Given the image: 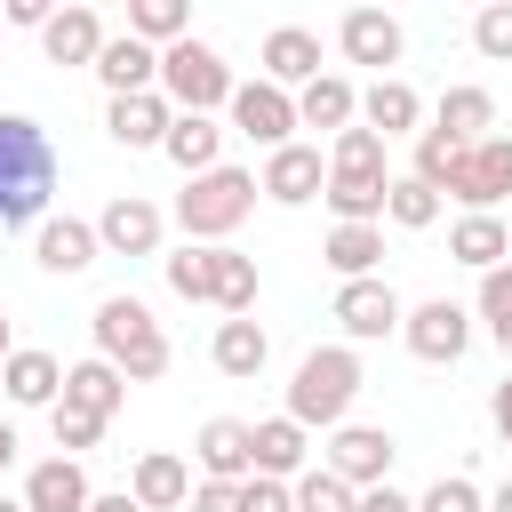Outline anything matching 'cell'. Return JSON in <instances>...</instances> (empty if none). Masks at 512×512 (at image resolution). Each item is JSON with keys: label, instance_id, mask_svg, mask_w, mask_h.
Instances as JSON below:
<instances>
[{"label": "cell", "instance_id": "obj_1", "mask_svg": "<svg viewBox=\"0 0 512 512\" xmlns=\"http://www.w3.org/2000/svg\"><path fill=\"white\" fill-rule=\"evenodd\" d=\"M56 192V144L40 120L0 112V224H32Z\"/></svg>", "mask_w": 512, "mask_h": 512}, {"label": "cell", "instance_id": "obj_2", "mask_svg": "<svg viewBox=\"0 0 512 512\" xmlns=\"http://www.w3.org/2000/svg\"><path fill=\"white\" fill-rule=\"evenodd\" d=\"M256 176L248 168H208V176H192L184 192H176V224H184V240H200V248H224L240 224H248V208H256Z\"/></svg>", "mask_w": 512, "mask_h": 512}, {"label": "cell", "instance_id": "obj_3", "mask_svg": "<svg viewBox=\"0 0 512 512\" xmlns=\"http://www.w3.org/2000/svg\"><path fill=\"white\" fill-rule=\"evenodd\" d=\"M96 360H112L128 384H152L168 368V336L144 312V296H104L96 304Z\"/></svg>", "mask_w": 512, "mask_h": 512}, {"label": "cell", "instance_id": "obj_4", "mask_svg": "<svg viewBox=\"0 0 512 512\" xmlns=\"http://www.w3.org/2000/svg\"><path fill=\"white\" fill-rule=\"evenodd\" d=\"M352 392H360V352L352 344H320V352H304L296 360V384H288V416L312 432H336L344 424V408H352Z\"/></svg>", "mask_w": 512, "mask_h": 512}, {"label": "cell", "instance_id": "obj_5", "mask_svg": "<svg viewBox=\"0 0 512 512\" xmlns=\"http://www.w3.org/2000/svg\"><path fill=\"white\" fill-rule=\"evenodd\" d=\"M232 64L208 48V40H176V48H160V96L176 104V112H216V104H232Z\"/></svg>", "mask_w": 512, "mask_h": 512}, {"label": "cell", "instance_id": "obj_6", "mask_svg": "<svg viewBox=\"0 0 512 512\" xmlns=\"http://www.w3.org/2000/svg\"><path fill=\"white\" fill-rule=\"evenodd\" d=\"M392 456H400V448H392V432H376V424H336V432H328V472H336L344 488H360V496L392 480Z\"/></svg>", "mask_w": 512, "mask_h": 512}, {"label": "cell", "instance_id": "obj_7", "mask_svg": "<svg viewBox=\"0 0 512 512\" xmlns=\"http://www.w3.org/2000/svg\"><path fill=\"white\" fill-rule=\"evenodd\" d=\"M232 128H240L248 144L280 152V144H296V96L272 88V80H240V88H232Z\"/></svg>", "mask_w": 512, "mask_h": 512}, {"label": "cell", "instance_id": "obj_8", "mask_svg": "<svg viewBox=\"0 0 512 512\" xmlns=\"http://www.w3.org/2000/svg\"><path fill=\"white\" fill-rule=\"evenodd\" d=\"M400 336H408L416 360L448 368V360H464V344H472V312H464L456 296H432V304H416V312L400 320Z\"/></svg>", "mask_w": 512, "mask_h": 512}, {"label": "cell", "instance_id": "obj_9", "mask_svg": "<svg viewBox=\"0 0 512 512\" xmlns=\"http://www.w3.org/2000/svg\"><path fill=\"white\" fill-rule=\"evenodd\" d=\"M448 200H464V216H496V200H512V136H480L464 152V176L448 184Z\"/></svg>", "mask_w": 512, "mask_h": 512}, {"label": "cell", "instance_id": "obj_10", "mask_svg": "<svg viewBox=\"0 0 512 512\" xmlns=\"http://www.w3.org/2000/svg\"><path fill=\"white\" fill-rule=\"evenodd\" d=\"M264 200H280V208H304V200H320L328 192V160H320V144H280V152H264Z\"/></svg>", "mask_w": 512, "mask_h": 512}, {"label": "cell", "instance_id": "obj_11", "mask_svg": "<svg viewBox=\"0 0 512 512\" xmlns=\"http://www.w3.org/2000/svg\"><path fill=\"white\" fill-rule=\"evenodd\" d=\"M408 312H400V296H392V280H344L336 288V328L352 336V344H376V336H392Z\"/></svg>", "mask_w": 512, "mask_h": 512}, {"label": "cell", "instance_id": "obj_12", "mask_svg": "<svg viewBox=\"0 0 512 512\" xmlns=\"http://www.w3.org/2000/svg\"><path fill=\"white\" fill-rule=\"evenodd\" d=\"M192 456H200V472L208 480H256V424H240V416H208L200 424V440H192Z\"/></svg>", "mask_w": 512, "mask_h": 512}, {"label": "cell", "instance_id": "obj_13", "mask_svg": "<svg viewBox=\"0 0 512 512\" xmlns=\"http://www.w3.org/2000/svg\"><path fill=\"white\" fill-rule=\"evenodd\" d=\"M160 232H168V216H160L152 200H136V192H120V200L96 216L104 256H160Z\"/></svg>", "mask_w": 512, "mask_h": 512}, {"label": "cell", "instance_id": "obj_14", "mask_svg": "<svg viewBox=\"0 0 512 512\" xmlns=\"http://www.w3.org/2000/svg\"><path fill=\"white\" fill-rule=\"evenodd\" d=\"M336 48H344L352 64H376V80H384V64H400V16H384V8H344Z\"/></svg>", "mask_w": 512, "mask_h": 512}, {"label": "cell", "instance_id": "obj_15", "mask_svg": "<svg viewBox=\"0 0 512 512\" xmlns=\"http://www.w3.org/2000/svg\"><path fill=\"white\" fill-rule=\"evenodd\" d=\"M104 128H112V144H128V152H152V144H168V128H176V104H168L160 88H152V96H112Z\"/></svg>", "mask_w": 512, "mask_h": 512}, {"label": "cell", "instance_id": "obj_16", "mask_svg": "<svg viewBox=\"0 0 512 512\" xmlns=\"http://www.w3.org/2000/svg\"><path fill=\"white\" fill-rule=\"evenodd\" d=\"M264 80L272 88H312L320 80V32H304V24L264 32Z\"/></svg>", "mask_w": 512, "mask_h": 512}, {"label": "cell", "instance_id": "obj_17", "mask_svg": "<svg viewBox=\"0 0 512 512\" xmlns=\"http://www.w3.org/2000/svg\"><path fill=\"white\" fill-rule=\"evenodd\" d=\"M96 80H104L112 96H152V88H160V48H144L136 32H120V40H104Z\"/></svg>", "mask_w": 512, "mask_h": 512}, {"label": "cell", "instance_id": "obj_18", "mask_svg": "<svg viewBox=\"0 0 512 512\" xmlns=\"http://www.w3.org/2000/svg\"><path fill=\"white\" fill-rule=\"evenodd\" d=\"M0 392H8L16 408H56V400H64V368H56V352L16 344V352H8V368H0Z\"/></svg>", "mask_w": 512, "mask_h": 512}, {"label": "cell", "instance_id": "obj_19", "mask_svg": "<svg viewBox=\"0 0 512 512\" xmlns=\"http://www.w3.org/2000/svg\"><path fill=\"white\" fill-rule=\"evenodd\" d=\"M24 512H88V472L72 456H48L24 472Z\"/></svg>", "mask_w": 512, "mask_h": 512}, {"label": "cell", "instance_id": "obj_20", "mask_svg": "<svg viewBox=\"0 0 512 512\" xmlns=\"http://www.w3.org/2000/svg\"><path fill=\"white\" fill-rule=\"evenodd\" d=\"M40 48H48V64H88V72H96V56H104V24H96V8H56L48 32H40Z\"/></svg>", "mask_w": 512, "mask_h": 512}, {"label": "cell", "instance_id": "obj_21", "mask_svg": "<svg viewBox=\"0 0 512 512\" xmlns=\"http://www.w3.org/2000/svg\"><path fill=\"white\" fill-rule=\"evenodd\" d=\"M360 120V88L344 80V72H320L312 88H296V128H352Z\"/></svg>", "mask_w": 512, "mask_h": 512}, {"label": "cell", "instance_id": "obj_22", "mask_svg": "<svg viewBox=\"0 0 512 512\" xmlns=\"http://www.w3.org/2000/svg\"><path fill=\"white\" fill-rule=\"evenodd\" d=\"M176 168H184V184L192 176H208V168H224L216 152H224V128H216V112H176V128H168V144H160Z\"/></svg>", "mask_w": 512, "mask_h": 512}, {"label": "cell", "instance_id": "obj_23", "mask_svg": "<svg viewBox=\"0 0 512 512\" xmlns=\"http://www.w3.org/2000/svg\"><path fill=\"white\" fill-rule=\"evenodd\" d=\"M32 256H40L48 272H88V264L104 256V240H96V224H80V216H48L40 240H32Z\"/></svg>", "mask_w": 512, "mask_h": 512}, {"label": "cell", "instance_id": "obj_24", "mask_svg": "<svg viewBox=\"0 0 512 512\" xmlns=\"http://www.w3.org/2000/svg\"><path fill=\"white\" fill-rule=\"evenodd\" d=\"M128 496H136L144 512H168V504H192V472H184V456H168V448H152V456H136V480H128Z\"/></svg>", "mask_w": 512, "mask_h": 512}, {"label": "cell", "instance_id": "obj_25", "mask_svg": "<svg viewBox=\"0 0 512 512\" xmlns=\"http://www.w3.org/2000/svg\"><path fill=\"white\" fill-rule=\"evenodd\" d=\"M416 120H424V96H416L408 80H376V88L360 96V128H376L384 144H392V136H408Z\"/></svg>", "mask_w": 512, "mask_h": 512}, {"label": "cell", "instance_id": "obj_26", "mask_svg": "<svg viewBox=\"0 0 512 512\" xmlns=\"http://www.w3.org/2000/svg\"><path fill=\"white\" fill-rule=\"evenodd\" d=\"M320 256H328L336 280H376V264H384V224H336Z\"/></svg>", "mask_w": 512, "mask_h": 512}, {"label": "cell", "instance_id": "obj_27", "mask_svg": "<svg viewBox=\"0 0 512 512\" xmlns=\"http://www.w3.org/2000/svg\"><path fill=\"white\" fill-rule=\"evenodd\" d=\"M432 128H448L456 144H480V136H496V96L488 88H440Z\"/></svg>", "mask_w": 512, "mask_h": 512}, {"label": "cell", "instance_id": "obj_28", "mask_svg": "<svg viewBox=\"0 0 512 512\" xmlns=\"http://www.w3.org/2000/svg\"><path fill=\"white\" fill-rule=\"evenodd\" d=\"M448 256H456V264H472V272H496V264L512 256V232H504V216H456V232H448Z\"/></svg>", "mask_w": 512, "mask_h": 512}, {"label": "cell", "instance_id": "obj_29", "mask_svg": "<svg viewBox=\"0 0 512 512\" xmlns=\"http://www.w3.org/2000/svg\"><path fill=\"white\" fill-rule=\"evenodd\" d=\"M64 400L72 408H88V416H104L112 424V408L128 400V376L112 368V360H80V368H64Z\"/></svg>", "mask_w": 512, "mask_h": 512}, {"label": "cell", "instance_id": "obj_30", "mask_svg": "<svg viewBox=\"0 0 512 512\" xmlns=\"http://www.w3.org/2000/svg\"><path fill=\"white\" fill-rule=\"evenodd\" d=\"M384 192H392V176H336L328 168V208H336V224H384Z\"/></svg>", "mask_w": 512, "mask_h": 512}, {"label": "cell", "instance_id": "obj_31", "mask_svg": "<svg viewBox=\"0 0 512 512\" xmlns=\"http://www.w3.org/2000/svg\"><path fill=\"white\" fill-rule=\"evenodd\" d=\"M304 472V424L296 416H264L256 424V480H288Z\"/></svg>", "mask_w": 512, "mask_h": 512}, {"label": "cell", "instance_id": "obj_32", "mask_svg": "<svg viewBox=\"0 0 512 512\" xmlns=\"http://www.w3.org/2000/svg\"><path fill=\"white\" fill-rule=\"evenodd\" d=\"M208 352H216V368H224V376H256V368L272 360V336L240 312V320H224V328H216V344H208Z\"/></svg>", "mask_w": 512, "mask_h": 512}, {"label": "cell", "instance_id": "obj_33", "mask_svg": "<svg viewBox=\"0 0 512 512\" xmlns=\"http://www.w3.org/2000/svg\"><path fill=\"white\" fill-rule=\"evenodd\" d=\"M160 272H168V288H176L184 304H216V248L184 240L176 256H160Z\"/></svg>", "mask_w": 512, "mask_h": 512}, {"label": "cell", "instance_id": "obj_34", "mask_svg": "<svg viewBox=\"0 0 512 512\" xmlns=\"http://www.w3.org/2000/svg\"><path fill=\"white\" fill-rule=\"evenodd\" d=\"M128 32L144 48H176V40H192V8L184 0H136L128 8Z\"/></svg>", "mask_w": 512, "mask_h": 512}, {"label": "cell", "instance_id": "obj_35", "mask_svg": "<svg viewBox=\"0 0 512 512\" xmlns=\"http://www.w3.org/2000/svg\"><path fill=\"white\" fill-rule=\"evenodd\" d=\"M464 152H472V144H456L448 128H424V136H416V168H408V176H416V184H432V192H448V184L464 176Z\"/></svg>", "mask_w": 512, "mask_h": 512}, {"label": "cell", "instance_id": "obj_36", "mask_svg": "<svg viewBox=\"0 0 512 512\" xmlns=\"http://www.w3.org/2000/svg\"><path fill=\"white\" fill-rule=\"evenodd\" d=\"M216 312H224V320L256 312V256H240V248H216Z\"/></svg>", "mask_w": 512, "mask_h": 512}, {"label": "cell", "instance_id": "obj_37", "mask_svg": "<svg viewBox=\"0 0 512 512\" xmlns=\"http://www.w3.org/2000/svg\"><path fill=\"white\" fill-rule=\"evenodd\" d=\"M328 168H336V176H384V136L352 120V128L328 144Z\"/></svg>", "mask_w": 512, "mask_h": 512}, {"label": "cell", "instance_id": "obj_38", "mask_svg": "<svg viewBox=\"0 0 512 512\" xmlns=\"http://www.w3.org/2000/svg\"><path fill=\"white\" fill-rule=\"evenodd\" d=\"M384 216H392L400 232H424V224H440V192H432V184H416V176H392Z\"/></svg>", "mask_w": 512, "mask_h": 512}, {"label": "cell", "instance_id": "obj_39", "mask_svg": "<svg viewBox=\"0 0 512 512\" xmlns=\"http://www.w3.org/2000/svg\"><path fill=\"white\" fill-rule=\"evenodd\" d=\"M296 512H360V488H344L328 464L320 472H296Z\"/></svg>", "mask_w": 512, "mask_h": 512}, {"label": "cell", "instance_id": "obj_40", "mask_svg": "<svg viewBox=\"0 0 512 512\" xmlns=\"http://www.w3.org/2000/svg\"><path fill=\"white\" fill-rule=\"evenodd\" d=\"M480 320H488V336H496L504 360H512V264L480 272Z\"/></svg>", "mask_w": 512, "mask_h": 512}, {"label": "cell", "instance_id": "obj_41", "mask_svg": "<svg viewBox=\"0 0 512 512\" xmlns=\"http://www.w3.org/2000/svg\"><path fill=\"white\" fill-rule=\"evenodd\" d=\"M472 48H480L488 64H512V0H488V8L472 16Z\"/></svg>", "mask_w": 512, "mask_h": 512}, {"label": "cell", "instance_id": "obj_42", "mask_svg": "<svg viewBox=\"0 0 512 512\" xmlns=\"http://www.w3.org/2000/svg\"><path fill=\"white\" fill-rule=\"evenodd\" d=\"M48 432H56V448H72V456H80V448H96V440H104V416H88V408L56 400V408H48Z\"/></svg>", "mask_w": 512, "mask_h": 512}, {"label": "cell", "instance_id": "obj_43", "mask_svg": "<svg viewBox=\"0 0 512 512\" xmlns=\"http://www.w3.org/2000/svg\"><path fill=\"white\" fill-rule=\"evenodd\" d=\"M416 512H488V496H480L464 472H448V480H432V488L416 496Z\"/></svg>", "mask_w": 512, "mask_h": 512}, {"label": "cell", "instance_id": "obj_44", "mask_svg": "<svg viewBox=\"0 0 512 512\" xmlns=\"http://www.w3.org/2000/svg\"><path fill=\"white\" fill-rule=\"evenodd\" d=\"M240 512H296L288 480H240Z\"/></svg>", "mask_w": 512, "mask_h": 512}, {"label": "cell", "instance_id": "obj_45", "mask_svg": "<svg viewBox=\"0 0 512 512\" xmlns=\"http://www.w3.org/2000/svg\"><path fill=\"white\" fill-rule=\"evenodd\" d=\"M192 512H240V488L232 480H200L192 488Z\"/></svg>", "mask_w": 512, "mask_h": 512}, {"label": "cell", "instance_id": "obj_46", "mask_svg": "<svg viewBox=\"0 0 512 512\" xmlns=\"http://www.w3.org/2000/svg\"><path fill=\"white\" fill-rule=\"evenodd\" d=\"M0 16H8V24H24V32H48V16H56V8H48V0H0Z\"/></svg>", "mask_w": 512, "mask_h": 512}, {"label": "cell", "instance_id": "obj_47", "mask_svg": "<svg viewBox=\"0 0 512 512\" xmlns=\"http://www.w3.org/2000/svg\"><path fill=\"white\" fill-rule=\"evenodd\" d=\"M488 424H496V432H504V448H512V376L488 392Z\"/></svg>", "mask_w": 512, "mask_h": 512}, {"label": "cell", "instance_id": "obj_48", "mask_svg": "<svg viewBox=\"0 0 512 512\" xmlns=\"http://www.w3.org/2000/svg\"><path fill=\"white\" fill-rule=\"evenodd\" d=\"M360 512H416V504H408V496L384 480V488H368V496H360Z\"/></svg>", "mask_w": 512, "mask_h": 512}, {"label": "cell", "instance_id": "obj_49", "mask_svg": "<svg viewBox=\"0 0 512 512\" xmlns=\"http://www.w3.org/2000/svg\"><path fill=\"white\" fill-rule=\"evenodd\" d=\"M88 512H144V504H136L128 488H112V496H88Z\"/></svg>", "mask_w": 512, "mask_h": 512}, {"label": "cell", "instance_id": "obj_50", "mask_svg": "<svg viewBox=\"0 0 512 512\" xmlns=\"http://www.w3.org/2000/svg\"><path fill=\"white\" fill-rule=\"evenodd\" d=\"M8 464H16V424L0 416V472H8Z\"/></svg>", "mask_w": 512, "mask_h": 512}, {"label": "cell", "instance_id": "obj_51", "mask_svg": "<svg viewBox=\"0 0 512 512\" xmlns=\"http://www.w3.org/2000/svg\"><path fill=\"white\" fill-rule=\"evenodd\" d=\"M488 512H512V480H504V488H496V496H488Z\"/></svg>", "mask_w": 512, "mask_h": 512}, {"label": "cell", "instance_id": "obj_52", "mask_svg": "<svg viewBox=\"0 0 512 512\" xmlns=\"http://www.w3.org/2000/svg\"><path fill=\"white\" fill-rule=\"evenodd\" d=\"M8 352H16V344H8V312H0V368H8Z\"/></svg>", "mask_w": 512, "mask_h": 512}, {"label": "cell", "instance_id": "obj_53", "mask_svg": "<svg viewBox=\"0 0 512 512\" xmlns=\"http://www.w3.org/2000/svg\"><path fill=\"white\" fill-rule=\"evenodd\" d=\"M0 512H24V504H8V496H0Z\"/></svg>", "mask_w": 512, "mask_h": 512}, {"label": "cell", "instance_id": "obj_54", "mask_svg": "<svg viewBox=\"0 0 512 512\" xmlns=\"http://www.w3.org/2000/svg\"><path fill=\"white\" fill-rule=\"evenodd\" d=\"M0 24H8V16H0Z\"/></svg>", "mask_w": 512, "mask_h": 512}]
</instances>
